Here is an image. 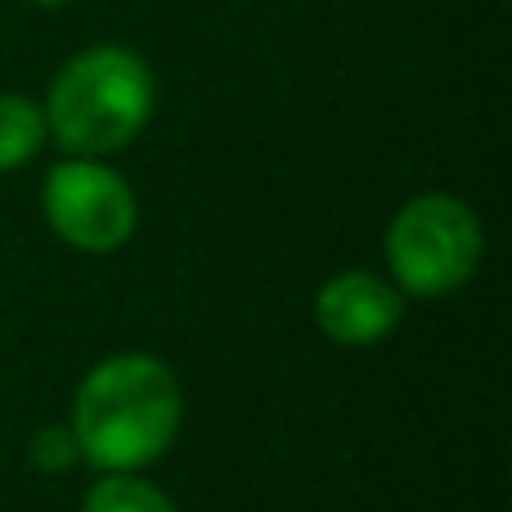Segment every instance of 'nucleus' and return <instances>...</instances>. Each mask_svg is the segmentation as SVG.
<instances>
[{"mask_svg": "<svg viewBox=\"0 0 512 512\" xmlns=\"http://www.w3.org/2000/svg\"><path fill=\"white\" fill-rule=\"evenodd\" d=\"M185 423L180 382L158 355L122 351L99 360L72 400V436L99 472H140L176 445Z\"/></svg>", "mask_w": 512, "mask_h": 512, "instance_id": "f257e3e1", "label": "nucleus"}, {"mask_svg": "<svg viewBox=\"0 0 512 512\" xmlns=\"http://www.w3.org/2000/svg\"><path fill=\"white\" fill-rule=\"evenodd\" d=\"M153 72L135 50L95 45L63 63L45 99V131L72 158L117 153L149 126Z\"/></svg>", "mask_w": 512, "mask_h": 512, "instance_id": "f03ea898", "label": "nucleus"}, {"mask_svg": "<svg viewBox=\"0 0 512 512\" xmlns=\"http://www.w3.org/2000/svg\"><path fill=\"white\" fill-rule=\"evenodd\" d=\"M486 234L463 198L418 194L387 230V261L396 288L409 297H445L477 274Z\"/></svg>", "mask_w": 512, "mask_h": 512, "instance_id": "7ed1b4c3", "label": "nucleus"}, {"mask_svg": "<svg viewBox=\"0 0 512 512\" xmlns=\"http://www.w3.org/2000/svg\"><path fill=\"white\" fill-rule=\"evenodd\" d=\"M41 207L50 230L81 252H113L135 234V194L113 167L95 158H68L45 176Z\"/></svg>", "mask_w": 512, "mask_h": 512, "instance_id": "20e7f679", "label": "nucleus"}, {"mask_svg": "<svg viewBox=\"0 0 512 512\" xmlns=\"http://www.w3.org/2000/svg\"><path fill=\"white\" fill-rule=\"evenodd\" d=\"M405 315V292L369 270H342L319 288L315 324L337 346H378L396 333Z\"/></svg>", "mask_w": 512, "mask_h": 512, "instance_id": "39448f33", "label": "nucleus"}, {"mask_svg": "<svg viewBox=\"0 0 512 512\" xmlns=\"http://www.w3.org/2000/svg\"><path fill=\"white\" fill-rule=\"evenodd\" d=\"M45 144V113L27 95H0V171L32 162Z\"/></svg>", "mask_w": 512, "mask_h": 512, "instance_id": "423d86ee", "label": "nucleus"}, {"mask_svg": "<svg viewBox=\"0 0 512 512\" xmlns=\"http://www.w3.org/2000/svg\"><path fill=\"white\" fill-rule=\"evenodd\" d=\"M81 512H176L167 490L135 472H104L81 499Z\"/></svg>", "mask_w": 512, "mask_h": 512, "instance_id": "0eeeda50", "label": "nucleus"}, {"mask_svg": "<svg viewBox=\"0 0 512 512\" xmlns=\"http://www.w3.org/2000/svg\"><path fill=\"white\" fill-rule=\"evenodd\" d=\"M77 459H81V450H77L72 427H45V432L32 436V463L41 472H68Z\"/></svg>", "mask_w": 512, "mask_h": 512, "instance_id": "6e6552de", "label": "nucleus"}, {"mask_svg": "<svg viewBox=\"0 0 512 512\" xmlns=\"http://www.w3.org/2000/svg\"><path fill=\"white\" fill-rule=\"evenodd\" d=\"M45 5H54V0H45Z\"/></svg>", "mask_w": 512, "mask_h": 512, "instance_id": "1a4fd4ad", "label": "nucleus"}]
</instances>
